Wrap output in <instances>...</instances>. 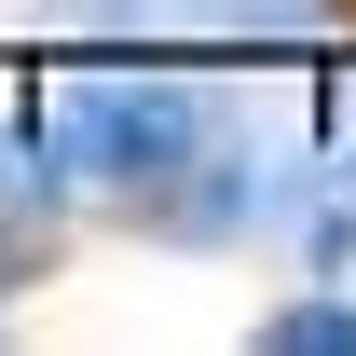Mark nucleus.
Here are the masks:
<instances>
[{
	"label": "nucleus",
	"instance_id": "obj_1",
	"mask_svg": "<svg viewBox=\"0 0 356 356\" xmlns=\"http://www.w3.org/2000/svg\"><path fill=\"white\" fill-rule=\"evenodd\" d=\"M55 165L96 178L110 206H137L151 233H261V151H247V110L192 69H83L55 83L42 110Z\"/></svg>",
	"mask_w": 356,
	"mask_h": 356
},
{
	"label": "nucleus",
	"instance_id": "obj_2",
	"mask_svg": "<svg viewBox=\"0 0 356 356\" xmlns=\"http://www.w3.org/2000/svg\"><path fill=\"white\" fill-rule=\"evenodd\" d=\"M329 0H42V28H220V42H302Z\"/></svg>",
	"mask_w": 356,
	"mask_h": 356
},
{
	"label": "nucleus",
	"instance_id": "obj_3",
	"mask_svg": "<svg viewBox=\"0 0 356 356\" xmlns=\"http://www.w3.org/2000/svg\"><path fill=\"white\" fill-rule=\"evenodd\" d=\"M55 206H69V165H55L42 110H0V233H42Z\"/></svg>",
	"mask_w": 356,
	"mask_h": 356
},
{
	"label": "nucleus",
	"instance_id": "obj_4",
	"mask_svg": "<svg viewBox=\"0 0 356 356\" xmlns=\"http://www.w3.org/2000/svg\"><path fill=\"white\" fill-rule=\"evenodd\" d=\"M261 356H356V302H274Z\"/></svg>",
	"mask_w": 356,
	"mask_h": 356
}]
</instances>
